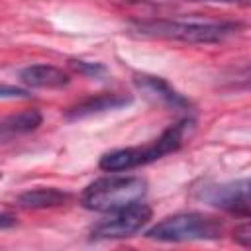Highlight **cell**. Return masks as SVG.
<instances>
[{
	"label": "cell",
	"mask_w": 251,
	"mask_h": 251,
	"mask_svg": "<svg viewBox=\"0 0 251 251\" xmlns=\"http://www.w3.org/2000/svg\"><path fill=\"white\" fill-rule=\"evenodd\" d=\"M190 120H180L175 126L167 127L153 143L145 147H127V149H116L100 157V169L106 173H124L131 171L143 165H149L169 153H175L184 143V137L190 129Z\"/></svg>",
	"instance_id": "obj_2"
},
{
	"label": "cell",
	"mask_w": 251,
	"mask_h": 251,
	"mask_svg": "<svg viewBox=\"0 0 251 251\" xmlns=\"http://www.w3.org/2000/svg\"><path fill=\"white\" fill-rule=\"evenodd\" d=\"M71 67L76 69L78 73H84V75H102L104 73V67L100 63H88V61H71Z\"/></svg>",
	"instance_id": "obj_14"
},
{
	"label": "cell",
	"mask_w": 251,
	"mask_h": 251,
	"mask_svg": "<svg viewBox=\"0 0 251 251\" xmlns=\"http://www.w3.org/2000/svg\"><path fill=\"white\" fill-rule=\"evenodd\" d=\"M20 80L29 88H63L71 82L69 75L53 65H29L20 71Z\"/></svg>",
	"instance_id": "obj_8"
},
{
	"label": "cell",
	"mask_w": 251,
	"mask_h": 251,
	"mask_svg": "<svg viewBox=\"0 0 251 251\" xmlns=\"http://www.w3.org/2000/svg\"><path fill=\"white\" fill-rule=\"evenodd\" d=\"M247 214H251V210H247Z\"/></svg>",
	"instance_id": "obj_18"
},
{
	"label": "cell",
	"mask_w": 251,
	"mask_h": 251,
	"mask_svg": "<svg viewBox=\"0 0 251 251\" xmlns=\"http://www.w3.org/2000/svg\"><path fill=\"white\" fill-rule=\"evenodd\" d=\"M153 216L151 206L145 202H133L129 206L118 208L108 212L102 220H98L90 227V237L92 239H124L131 237L133 233L141 231Z\"/></svg>",
	"instance_id": "obj_5"
},
{
	"label": "cell",
	"mask_w": 251,
	"mask_h": 251,
	"mask_svg": "<svg viewBox=\"0 0 251 251\" xmlns=\"http://www.w3.org/2000/svg\"><path fill=\"white\" fill-rule=\"evenodd\" d=\"M149 239L165 241V243H182V241H204V239H218L222 237V224L220 220L196 212L188 214H175L145 231Z\"/></svg>",
	"instance_id": "obj_4"
},
{
	"label": "cell",
	"mask_w": 251,
	"mask_h": 251,
	"mask_svg": "<svg viewBox=\"0 0 251 251\" xmlns=\"http://www.w3.org/2000/svg\"><path fill=\"white\" fill-rule=\"evenodd\" d=\"M200 2H220V4H241L247 0H200Z\"/></svg>",
	"instance_id": "obj_17"
},
{
	"label": "cell",
	"mask_w": 251,
	"mask_h": 251,
	"mask_svg": "<svg viewBox=\"0 0 251 251\" xmlns=\"http://www.w3.org/2000/svg\"><path fill=\"white\" fill-rule=\"evenodd\" d=\"M43 122V116L39 110H22L18 114L8 116L2 122V139L14 137V135H24L29 131H35Z\"/></svg>",
	"instance_id": "obj_11"
},
{
	"label": "cell",
	"mask_w": 251,
	"mask_h": 251,
	"mask_svg": "<svg viewBox=\"0 0 251 251\" xmlns=\"http://www.w3.org/2000/svg\"><path fill=\"white\" fill-rule=\"evenodd\" d=\"M231 237H233V241H235L237 245L251 249V222L239 224V226L231 231Z\"/></svg>",
	"instance_id": "obj_13"
},
{
	"label": "cell",
	"mask_w": 251,
	"mask_h": 251,
	"mask_svg": "<svg viewBox=\"0 0 251 251\" xmlns=\"http://www.w3.org/2000/svg\"><path fill=\"white\" fill-rule=\"evenodd\" d=\"M14 224H16V220H14L10 214H6V212H4V214L0 216V227H2V229L10 227V226H14Z\"/></svg>",
	"instance_id": "obj_16"
},
{
	"label": "cell",
	"mask_w": 251,
	"mask_h": 251,
	"mask_svg": "<svg viewBox=\"0 0 251 251\" xmlns=\"http://www.w3.org/2000/svg\"><path fill=\"white\" fill-rule=\"evenodd\" d=\"M67 200H69V192L53 188V186H49V188H31V190H25L18 196V204L22 208H31V210L61 206Z\"/></svg>",
	"instance_id": "obj_10"
},
{
	"label": "cell",
	"mask_w": 251,
	"mask_h": 251,
	"mask_svg": "<svg viewBox=\"0 0 251 251\" xmlns=\"http://www.w3.org/2000/svg\"><path fill=\"white\" fill-rule=\"evenodd\" d=\"M222 88L229 90H245L251 88V63L241 65L237 69H231L222 76Z\"/></svg>",
	"instance_id": "obj_12"
},
{
	"label": "cell",
	"mask_w": 251,
	"mask_h": 251,
	"mask_svg": "<svg viewBox=\"0 0 251 251\" xmlns=\"http://www.w3.org/2000/svg\"><path fill=\"white\" fill-rule=\"evenodd\" d=\"M147 192V182L141 176L110 175L90 182L82 192V204L94 212H112L133 202L143 200Z\"/></svg>",
	"instance_id": "obj_3"
},
{
	"label": "cell",
	"mask_w": 251,
	"mask_h": 251,
	"mask_svg": "<svg viewBox=\"0 0 251 251\" xmlns=\"http://www.w3.org/2000/svg\"><path fill=\"white\" fill-rule=\"evenodd\" d=\"M196 198L204 204L222 208V210H243L251 208V176L237 178L222 184H208L196 192Z\"/></svg>",
	"instance_id": "obj_6"
},
{
	"label": "cell",
	"mask_w": 251,
	"mask_h": 251,
	"mask_svg": "<svg viewBox=\"0 0 251 251\" xmlns=\"http://www.w3.org/2000/svg\"><path fill=\"white\" fill-rule=\"evenodd\" d=\"M0 94H2V98H10V96L25 98V96H29V94H27V90H24V88H10V86H2Z\"/></svg>",
	"instance_id": "obj_15"
},
{
	"label": "cell",
	"mask_w": 251,
	"mask_h": 251,
	"mask_svg": "<svg viewBox=\"0 0 251 251\" xmlns=\"http://www.w3.org/2000/svg\"><path fill=\"white\" fill-rule=\"evenodd\" d=\"M135 86L145 92V96H149L151 100L159 102V104H165V106H171V108H186L190 106L188 100L178 94L165 78L161 76H151V75H137L135 76Z\"/></svg>",
	"instance_id": "obj_7"
},
{
	"label": "cell",
	"mask_w": 251,
	"mask_h": 251,
	"mask_svg": "<svg viewBox=\"0 0 251 251\" xmlns=\"http://www.w3.org/2000/svg\"><path fill=\"white\" fill-rule=\"evenodd\" d=\"M131 98L124 96V94H100V96H92V98H86L82 102H78L76 106H73L67 116L71 120H76V118H86V116H94V114H102V112H108V110H118L126 104H129Z\"/></svg>",
	"instance_id": "obj_9"
},
{
	"label": "cell",
	"mask_w": 251,
	"mask_h": 251,
	"mask_svg": "<svg viewBox=\"0 0 251 251\" xmlns=\"http://www.w3.org/2000/svg\"><path fill=\"white\" fill-rule=\"evenodd\" d=\"M241 25L235 22H204V20H145L133 25V31L145 37L173 39L182 43H218L237 33Z\"/></svg>",
	"instance_id": "obj_1"
}]
</instances>
